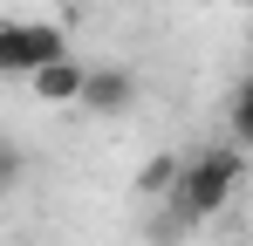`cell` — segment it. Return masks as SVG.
<instances>
[{"label":"cell","mask_w":253,"mask_h":246,"mask_svg":"<svg viewBox=\"0 0 253 246\" xmlns=\"http://www.w3.org/2000/svg\"><path fill=\"white\" fill-rule=\"evenodd\" d=\"M28 89H35L42 103H83V96H89V69L76 62V55H69V62H55L48 76H35Z\"/></svg>","instance_id":"obj_4"},{"label":"cell","mask_w":253,"mask_h":246,"mask_svg":"<svg viewBox=\"0 0 253 246\" xmlns=\"http://www.w3.org/2000/svg\"><path fill=\"white\" fill-rule=\"evenodd\" d=\"M240 7H253V0H240Z\"/></svg>","instance_id":"obj_7"},{"label":"cell","mask_w":253,"mask_h":246,"mask_svg":"<svg viewBox=\"0 0 253 246\" xmlns=\"http://www.w3.org/2000/svg\"><path fill=\"white\" fill-rule=\"evenodd\" d=\"M178 185H185V158L158 151V158L137 164V199H178Z\"/></svg>","instance_id":"obj_5"},{"label":"cell","mask_w":253,"mask_h":246,"mask_svg":"<svg viewBox=\"0 0 253 246\" xmlns=\"http://www.w3.org/2000/svg\"><path fill=\"white\" fill-rule=\"evenodd\" d=\"M240 144H212L199 158H185V185H178V199H171V240H178V226H199V219H219V205L233 199V185H240Z\"/></svg>","instance_id":"obj_1"},{"label":"cell","mask_w":253,"mask_h":246,"mask_svg":"<svg viewBox=\"0 0 253 246\" xmlns=\"http://www.w3.org/2000/svg\"><path fill=\"white\" fill-rule=\"evenodd\" d=\"M130 103H137V76L130 69H89V96H83V110H96V117H124Z\"/></svg>","instance_id":"obj_3"},{"label":"cell","mask_w":253,"mask_h":246,"mask_svg":"<svg viewBox=\"0 0 253 246\" xmlns=\"http://www.w3.org/2000/svg\"><path fill=\"white\" fill-rule=\"evenodd\" d=\"M233 144H240V151H253V76L240 82V89H233Z\"/></svg>","instance_id":"obj_6"},{"label":"cell","mask_w":253,"mask_h":246,"mask_svg":"<svg viewBox=\"0 0 253 246\" xmlns=\"http://www.w3.org/2000/svg\"><path fill=\"white\" fill-rule=\"evenodd\" d=\"M55 62H69V41H62L55 21H7V28H0V76L35 82V76H48Z\"/></svg>","instance_id":"obj_2"}]
</instances>
